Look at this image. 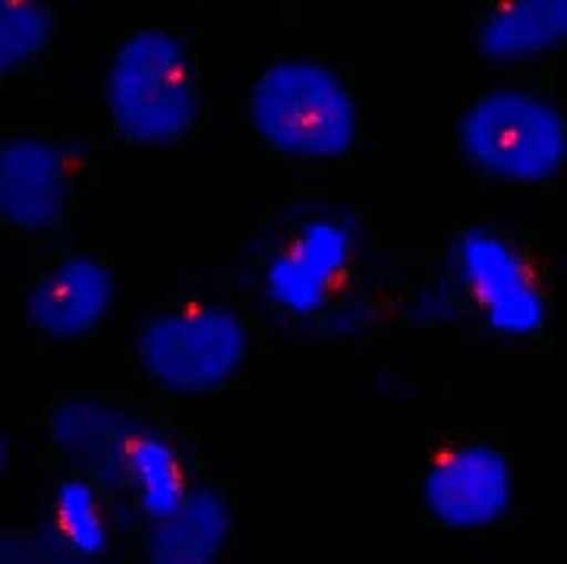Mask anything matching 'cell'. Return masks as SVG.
<instances>
[{
    "instance_id": "cell-11",
    "label": "cell",
    "mask_w": 567,
    "mask_h": 564,
    "mask_svg": "<svg viewBox=\"0 0 567 564\" xmlns=\"http://www.w3.org/2000/svg\"><path fill=\"white\" fill-rule=\"evenodd\" d=\"M13 473L3 485V511L20 507L22 526L41 562H133L117 504L107 485L82 464L32 442L17 448V432H3Z\"/></svg>"
},
{
    "instance_id": "cell-8",
    "label": "cell",
    "mask_w": 567,
    "mask_h": 564,
    "mask_svg": "<svg viewBox=\"0 0 567 564\" xmlns=\"http://www.w3.org/2000/svg\"><path fill=\"white\" fill-rule=\"evenodd\" d=\"M102 130L123 148H189L224 117L205 92L203 32L193 22L126 25L104 44Z\"/></svg>"
},
{
    "instance_id": "cell-1",
    "label": "cell",
    "mask_w": 567,
    "mask_h": 564,
    "mask_svg": "<svg viewBox=\"0 0 567 564\" xmlns=\"http://www.w3.org/2000/svg\"><path fill=\"white\" fill-rule=\"evenodd\" d=\"M410 230L360 189L293 183L205 256L259 353H338L369 369L410 335Z\"/></svg>"
},
{
    "instance_id": "cell-5",
    "label": "cell",
    "mask_w": 567,
    "mask_h": 564,
    "mask_svg": "<svg viewBox=\"0 0 567 564\" xmlns=\"http://www.w3.org/2000/svg\"><path fill=\"white\" fill-rule=\"evenodd\" d=\"M565 70L473 73L457 66V107L442 162L454 186V218L543 224L567 171Z\"/></svg>"
},
{
    "instance_id": "cell-14",
    "label": "cell",
    "mask_w": 567,
    "mask_h": 564,
    "mask_svg": "<svg viewBox=\"0 0 567 564\" xmlns=\"http://www.w3.org/2000/svg\"><path fill=\"white\" fill-rule=\"evenodd\" d=\"M61 48L58 10L48 0L0 3V80L7 85H44Z\"/></svg>"
},
{
    "instance_id": "cell-7",
    "label": "cell",
    "mask_w": 567,
    "mask_h": 564,
    "mask_svg": "<svg viewBox=\"0 0 567 564\" xmlns=\"http://www.w3.org/2000/svg\"><path fill=\"white\" fill-rule=\"evenodd\" d=\"M259 353L240 302L205 265L177 268V281L152 306L126 302L102 350L111 384L142 388L162 398H237L246 366Z\"/></svg>"
},
{
    "instance_id": "cell-9",
    "label": "cell",
    "mask_w": 567,
    "mask_h": 564,
    "mask_svg": "<svg viewBox=\"0 0 567 564\" xmlns=\"http://www.w3.org/2000/svg\"><path fill=\"white\" fill-rule=\"evenodd\" d=\"M107 142L99 126H3L0 227L22 253L99 237Z\"/></svg>"
},
{
    "instance_id": "cell-2",
    "label": "cell",
    "mask_w": 567,
    "mask_h": 564,
    "mask_svg": "<svg viewBox=\"0 0 567 564\" xmlns=\"http://www.w3.org/2000/svg\"><path fill=\"white\" fill-rule=\"evenodd\" d=\"M404 388V458L394 483L413 555H507L536 548L529 458L505 420L464 413L451 382Z\"/></svg>"
},
{
    "instance_id": "cell-12",
    "label": "cell",
    "mask_w": 567,
    "mask_h": 564,
    "mask_svg": "<svg viewBox=\"0 0 567 564\" xmlns=\"http://www.w3.org/2000/svg\"><path fill=\"white\" fill-rule=\"evenodd\" d=\"M473 54L457 66L473 73H533L567 66L565 0H488L473 13Z\"/></svg>"
},
{
    "instance_id": "cell-13",
    "label": "cell",
    "mask_w": 567,
    "mask_h": 564,
    "mask_svg": "<svg viewBox=\"0 0 567 564\" xmlns=\"http://www.w3.org/2000/svg\"><path fill=\"white\" fill-rule=\"evenodd\" d=\"M240 507L244 485L234 470H227L140 545L136 562L208 564L234 558L240 548Z\"/></svg>"
},
{
    "instance_id": "cell-10",
    "label": "cell",
    "mask_w": 567,
    "mask_h": 564,
    "mask_svg": "<svg viewBox=\"0 0 567 564\" xmlns=\"http://www.w3.org/2000/svg\"><path fill=\"white\" fill-rule=\"evenodd\" d=\"M22 256L13 347L22 353L73 347L102 357L126 309L121 253L102 237H66Z\"/></svg>"
},
{
    "instance_id": "cell-4",
    "label": "cell",
    "mask_w": 567,
    "mask_h": 564,
    "mask_svg": "<svg viewBox=\"0 0 567 564\" xmlns=\"http://www.w3.org/2000/svg\"><path fill=\"white\" fill-rule=\"evenodd\" d=\"M22 432L107 485L133 562L155 530L234 470L183 420V401L126 384L63 388L25 420Z\"/></svg>"
},
{
    "instance_id": "cell-3",
    "label": "cell",
    "mask_w": 567,
    "mask_h": 564,
    "mask_svg": "<svg viewBox=\"0 0 567 564\" xmlns=\"http://www.w3.org/2000/svg\"><path fill=\"white\" fill-rule=\"evenodd\" d=\"M410 335L470 350L555 353L567 325V256L546 224L464 215L410 230Z\"/></svg>"
},
{
    "instance_id": "cell-6",
    "label": "cell",
    "mask_w": 567,
    "mask_h": 564,
    "mask_svg": "<svg viewBox=\"0 0 567 564\" xmlns=\"http://www.w3.org/2000/svg\"><path fill=\"white\" fill-rule=\"evenodd\" d=\"M221 114L244 126L265 158L297 181H334L379 145L375 92L350 51L284 44L249 73Z\"/></svg>"
}]
</instances>
